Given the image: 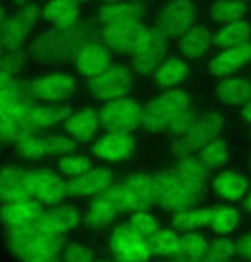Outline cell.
Instances as JSON below:
<instances>
[{
  "instance_id": "obj_1",
  "label": "cell",
  "mask_w": 251,
  "mask_h": 262,
  "mask_svg": "<svg viewBox=\"0 0 251 262\" xmlns=\"http://www.w3.org/2000/svg\"><path fill=\"white\" fill-rule=\"evenodd\" d=\"M90 38H93V29L85 23L69 29L52 28L29 43L28 55L34 62H62L72 58L76 48Z\"/></svg>"
},
{
  "instance_id": "obj_2",
  "label": "cell",
  "mask_w": 251,
  "mask_h": 262,
  "mask_svg": "<svg viewBox=\"0 0 251 262\" xmlns=\"http://www.w3.org/2000/svg\"><path fill=\"white\" fill-rule=\"evenodd\" d=\"M191 108V96L183 90H167L143 106V127L148 132H164L176 117Z\"/></svg>"
},
{
  "instance_id": "obj_3",
  "label": "cell",
  "mask_w": 251,
  "mask_h": 262,
  "mask_svg": "<svg viewBox=\"0 0 251 262\" xmlns=\"http://www.w3.org/2000/svg\"><path fill=\"white\" fill-rule=\"evenodd\" d=\"M224 128V118L220 113H206V115L198 117L191 128L186 134L174 137V142L170 146V151L177 160L193 156L198 152L201 147L206 146L208 142L219 139Z\"/></svg>"
},
{
  "instance_id": "obj_4",
  "label": "cell",
  "mask_w": 251,
  "mask_h": 262,
  "mask_svg": "<svg viewBox=\"0 0 251 262\" xmlns=\"http://www.w3.org/2000/svg\"><path fill=\"white\" fill-rule=\"evenodd\" d=\"M124 211H129V202H127L124 182H119V184H112L109 189L93 197L86 214L83 217V223L88 228L103 230L114 221V217L119 212Z\"/></svg>"
},
{
  "instance_id": "obj_5",
  "label": "cell",
  "mask_w": 251,
  "mask_h": 262,
  "mask_svg": "<svg viewBox=\"0 0 251 262\" xmlns=\"http://www.w3.org/2000/svg\"><path fill=\"white\" fill-rule=\"evenodd\" d=\"M167 47H169V36L159 26L145 28L131 53L132 71L141 76L153 74L155 69L165 60Z\"/></svg>"
},
{
  "instance_id": "obj_6",
  "label": "cell",
  "mask_w": 251,
  "mask_h": 262,
  "mask_svg": "<svg viewBox=\"0 0 251 262\" xmlns=\"http://www.w3.org/2000/svg\"><path fill=\"white\" fill-rule=\"evenodd\" d=\"M157 180V204L169 212H179L193 207L200 197L186 185L176 168H169L155 175Z\"/></svg>"
},
{
  "instance_id": "obj_7",
  "label": "cell",
  "mask_w": 251,
  "mask_h": 262,
  "mask_svg": "<svg viewBox=\"0 0 251 262\" xmlns=\"http://www.w3.org/2000/svg\"><path fill=\"white\" fill-rule=\"evenodd\" d=\"M132 71L124 63H112L98 76L88 81V90L95 98L103 101L126 98L132 90Z\"/></svg>"
},
{
  "instance_id": "obj_8",
  "label": "cell",
  "mask_w": 251,
  "mask_h": 262,
  "mask_svg": "<svg viewBox=\"0 0 251 262\" xmlns=\"http://www.w3.org/2000/svg\"><path fill=\"white\" fill-rule=\"evenodd\" d=\"M16 152L24 160H42L48 156H64L76 149V141L62 134H33L16 142Z\"/></svg>"
},
{
  "instance_id": "obj_9",
  "label": "cell",
  "mask_w": 251,
  "mask_h": 262,
  "mask_svg": "<svg viewBox=\"0 0 251 262\" xmlns=\"http://www.w3.org/2000/svg\"><path fill=\"white\" fill-rule=\"evenodd\" d=\"M100 125L107 130H126L132 132L143 125V106L129 98H117L105 101L98 110Z\"/></svg>"
},
{
  "instance_id": "obj_10",
  "label": "cell",
  "mask_w": 251,
  "mask_h": 262,
  "mask_svg": "<svg viewBox=\"0 0 251 262\" xmlns=\"http://www.w3.org/2000/svg\"><path fill=\"white\" fill-rule=\"evenodd\" d=\"M40 17V9L36 4H26L16 14L6 17L0 26V43L4 50H19L28 39Z\"/></svg>"
},
{
  "instance_id": "obj_11",
  "label": "cell",
  "mask_w": 251,
  "mask_h": 262,
  "mask_svg": "<svg viewBox=\"0 0 251 262\" xmlns=\"http://www.w3.org/2000/svg\"><path fill=\"white\" fill-rule=\"evenodd\" d=\"M109 247L117 262H148L151 255L146 238L136 233L129 223L114 228L109 238Z\"/></svg>"
},
{
  "instance_id": "obj_12",
  "label": "cell",
  "mask_w": 251,
  "mask_h": 262,
  "mask_svg": "<svg viewBox=\"0 0 251 262\" xmlns=\"http://www.w3.org/2000/svg\"><path fill=\"white\" fill-rule=\"evenodd\" d=\"M29 189L33 199L43 206H59L69 195V182L50 168H34L29 170Z\"/></svg>"
},
{
  "instance_id": "obj_13",
  "label": "cell",
  "mask_w": 251,
  "mask_h": 262,
  "mask_svg": "<svg viewBox=\"0 0 251 262\" xmlns=\"http://www.w3.org/2000/svg\"><path fill=\"white\" fill-rule=\"evenodd\" d=\"M34 100L45 103H64L78 91V81L67 72H50L29 82Z\"/></svg>"
},
{
  "instance_id": "obj_14",
  "label": "cell",
  "mask_w": 251,
  "mask_h": 262,
  "mask_svg": "<svg viewBox=\"0 0 251 262\" xmlns=\"http://www.w3.org/2000/svg\"><path fill=\"white\" fill-rule=\"evenodd\" d=\"M72 62L81 76L91 79L112 66V50L103 39L90 38L76 48Z\"/></svg>"
},
{
  "instance_id": "obj_15",
  "label": "cell",
  "mask_w": 251,
  "mask_h": 262,
  "mask_svg": "<svg viewBox=\"0 0 251 262\" xmlns=\"http://www.w3.org/2000/svg\"><path fill=\"white\" fill-rule=\"evenodd\" d=\"M196 9L191 0H169L157 16V26L169 38H179L195 24Z\"/></svg>"
},
{
  "instance_id": "obj_16",
  "label": "cell",
  "mask_w": 251,
  "mask_h": 262,
  "mask_svg": "<svg viewBox=\"0 0 251 262\" xmlns=\"http://www.w3.org/2000/svg\"><path fill=\"white\" fill-rule=\"evenodd\" d=\"M136 139L131 132L126 130H107L105 136L95 141L93 155L102 161L121 163L129 160L134 151Z\"/></svg>"
},
{
  "instance_id": "obj_17",
  "label": "cell",
  "mask_w": 251,
  "mask_h": 262,
  "mask_svg": "<svg viewBox=\"0 0 251 262\" xmlns=\"http://www.w3.org/2000/svg\"><path fill=\"white\" fill-rule=\"evenodd\" d=\"M145 28L146 26L143 23L103 24L102 39L112 52L121 53V55H131Z\"/></svg>"
},
{
  "instance_id": "obj_18",
  "label": "cell",
  "mask_w": 251,
  "mask_h": 262,
  "mask_svg": "<svg viewBox=\"0 0 251 262\" xmlns=\"http://www.w3.org/2000/svg\"><path fill=\"white\" fill-rule=\"evenodd\" d=\"M80 225V212L76 207L64 204V206H52L50 209H45L40 214L33 226L42 233L47 235H64L72 231Z\"/></svg>"
},
{
  "instance_id": "obj_19",
  "label": "cell",
  "mask_w": 251,
  "mask_h": 262,
  "mask_svg": "<svg viewBox=\"0 0 251 262\" xmlns=\"http://www.w3.org/2000/svg\"><path fill=\"white\" fill-rule=\"evenodd\" d=\"M43 204L36 199H21L14 202H6L0 206V220L6 230L28 228L40 217Z\"/></svg>"
},
{
  "instance_id": "obj_20",
  "label": "cell",
  "mask_w": 251,
  "mask_h": 262,
  "mask_svg": "<svg viewBox=\"0 0 251 262\" xmlns=\"http://www.w3.org/2000/svg\"><path fill=\"white\" fill-rule=\"evenodd\" d=\"M129 211H148L157 204V180L155 175L134 173L124 180Z\"/></svg>"
},
{
  "instance_id": "obj_21",
  "label": "cell",
  "mask_w": 251,
  "mask_h": 262,
  "mask_svg": "<svg viewBox=\"0 0 251 262\" xmlns=\"http://www.w3.org/2000/svg\"><path fill=\"white\" fill-rule=\"evenodd\" d=\"M33 199L29 189V171L21 166L0 168V202Z\"/></svg>"
},
{
  "instance_id": "obj_22",
  "label": "cell",
  "mask_w": 251,
  "mask_h": 262,
  "mask_svg": "<svg viewBox=\"0 0 251 262\" xmlns=\"http://www.w3.org/2000/svg\"><path fill=\"white\" fill-rule=\"evenodd\" d=\"M71 113V106L62 105V103H47V105L33 103L26 112V123L31 134H38L45 128L64 123Z\"/></svg>"
},
{
  "instance_id": "obj_23",
  "label": "cell",
  "mask_w": 251,
  "mask_h": 262,
  "mask_svg": "<svg viewBox=\"0 0 251 262\" xmlns=\"http://www.w3.org/2000/svg\"><path fill=\"white\" fill-rule=\"evenodd\" d=\"M114 184V173L107 168H90L80 177H74L69 182V195L76 197H91Z\"/></svg>"
},
{
  "instance_id": "obj_24",
  "label": "cell",
  "mask_w": 251,
  "mask_h": 262,
  "mask_svg": "<svg viewBox=\"0 0 251 262\" xmlns=\"http://www.w3.org/2000/svg\"><path fill=\"white\" fill-rule=\"evenodd\" d=\"M100 118L95 108H81L78 112H72L66 120H64V130L67 136L78 142H88L91 141L100 128Z\"/></svg>"
},
{
  "instance_id": "obj_25",
  "label": "cell",
  "mask_w": 251,
  "mask_h": 262,
  "mask_svg": "<svg viewBox=\"0 0 251 262\" xmlns=\"http://www.w3.org/2000/svg\"><path fill=\"white\" fill-rule=\"evenodd\" d=\"M251 62V43H244L241 47L234 48H225L222 53H219L217 57H214L208 63V69L214 76L225 77L229 74L239 71L241 67H244L246 63Z\"/></svg>"
},
{
  "instance_id": "obj_26",
  "label": "cell",
  "mask_w": 251,
  "mask_h": 262,
  "mask_svg": "<svg viewBox=\"0 0 251 262\" xmlns=\"http://www.w3.org/2000/svg\"><path fill=\"white\" fill-rule=\"evenodd\" d=\"M80 4L72 0H50L42 11L43 19L53 28L69 29L80 23Z\"/></svg>"
},
{
  "instance_id": "obj_27",
  "label": "cell",
  "mask_w": 251,
  "mask_h": 262,
  "mask_svg": "<svg viewBox=\"0 0 251 262\" xmlns=\"http://www.w3.org/2000/svg\"><path fill=\"white\" fill-rule=\"evenodd\" d=\"M211 189L220 199L236 202L244 197L246 190H248V180L239 171L224 170L215 175L214 182H211Z\"/></svg>"
},
{
  "instance_id": "obj_28",
  "label": "cell",
  "mask_w": 251,
  "mask_h": 262,
  "mask_svg": "<svg viewBox=\"0 0 251 262\" xmlns=\"http://www.w3.org/2000/svg\"><path fill=\"white\" fill-rule=\"evenodd\" d=\"M145 17V7L140 2H112L105 4L98 11V21L103 24L119 23H141Z\"/></svg>"
},
{
  "instance_id": "obj_29",
  "label": "cell",
  "mask_w": 251,
  "mask_h": 262,
  "mask_svg": "<svg viewBox=\"0 0 251 262\" xmlns=\"http://www.w3.org/2000/svg\"><path fill=\"white\" fill-rule=\"evenodd\" d=\"M174 168L177 170V173H179L181 179L186 182V185L201 199L205 194V185H206V179H208L210 170L200 161V158L198 156L183 158Z\"/></svg>"
},
{
  "instance_id": "obj_30",
  "label": "cell",
  "mask_w": 251,
  "mask_h": 262,
  "mask_svg": "<svg viewBox=\"0 0 251 262\" xmlns=\"http://www.w3.org/2000/svg\"><path fill=\"white\" fill-rule=\"evenodd\" d=\"M206 250H208V242L203 235L188 231L179 238L176 250L172 252V262H203Z\"/></svg>"
},
{
  "instance_id": "obj_31",
  "label": "cell",
  "mask_w": 251,
  "mask_h": 262,
  "mask_svg": "<svg viewBox=\"0 0 251 262\" xmlns=\"http://www.w3.org/2000/svg\"><path fill=\"white\" fill-rule=\"evenodd\" d=\"M214 38L205 26H191L179 36V52L186 58H200L210 50Z\"/></svg>"
},
{
  "instance_id": "obj_32",
  "label": "cell",
  "mask_w": 251,
  "mask_h": 262,
  "mask_svg": "<svg viewBox=\"0 0 251 262\" xmlns=\"http://www.w3.org/2000/svg\"><path fill=\"white\" fill-rule=\"evenodd\" d=\"M188 76H189L188 63L176 57L164 60L153 72V79H155L157 86L164 88V90H172L177 84L186 81Z\"/></svg>"
},
{
  "instance_id": "obj_33",
  "label": "cell",
  "mask_w": 251,
  "mask_h": 262,
  "mask_svg": "<svg viewBox=\"0 0 251 262\" xmlns=\"http://www.w3.org/2000/svg\"><path fill=\"white\" fill-rule=\"evenodd\" d=\"M217 96L225 105H246L251 100V84L244 79H225L217 86Z\"/></svg>"
},
{
  "instance_id": "obj_34",
  "label": "cell",
  "mask_w": 251,
  "mask_h": 262,
  "mask_svg": "<svg viewBox=\"0 0 251 262\" xmlns=\"http://www.w3.org/2000/svg\"><path fill=\"white\" fill-rule=\"evenodd\" d=\"M249 36H251L249 24L244 21H236V23H229L222 29H219L214 36V43L225 50V48H234L248 43Z\"/></svg>"
},
{
  "instance_id": "obj_35",
  "label": "cell",
  "mask_w": 251,
  "mask_h": 262,
  "mask_svg": "<svg viewBox=\"0 0 251 262\" xmlns=\"http://www.w3.org/2000/svg\"><path fill=\"white\" fill-rule=\"evenodd\" d=\"M210 214L211 209H208V207H189V209L176 212L174 217H172V226L179 231H184V233L195 231L201 226L208 225Z\"/></svg>"
},
{
  "instance_id": "obj_36",
  "label": "cell",
  "mask_w": 251,
  "mask_h": 262,
  "mask_svg": "<svg viewBox=\"0 0 251 262\" xmlns=\"http://www.w3.org/2000/svg\"><path fill=\"white\" fill-rule=\"evenodd\" d=\"M239 220H241L239 211H236L234 207L220 206L211 209L208 226L217 235H227L236 230V226L239 225Z\"/></svg>"
},
{
  "instance_id": "obj_37",
  "label": "cell",
  "mask_w": 251,
  "mask_h": 262,
  "mask_svg": "<svg viewBox=\"0 0 251 262\" xmlns=\"http://www.w3.org/2000/svg\"><path fill=\"white\" fill-rule=\"evenodd\" d=\"M181 236L176 233L174 230L169 228H159L153 235H150L146 238V244H148V249L153 255H164V257H170L172 252L176 250L177 244H179Z\"/></svg>"
},
{
  "instance_id": "obj_38",
  "label": "cell",
  "mask_w": 251,
  "mask_h": 262,
  "mask_svg": "<svg viewBox=\"0 0 251 262\" xmlns=\"http://www.w3.org/2000/svg\"><path fill=\"white\" fill-rule=\"evenodd\" d=\"M244 12H246V6L241 0H217L210 9L211 19L224 24L239 21L244 16Z\"/></svg>"
},
{
  "instance_id": "obj_39",
  "label": "cell",
  "mask_w": 251,
  "mask_h": 262,
  "mask_svg": "<svg viewBox=\"0 0 251 262\" xmlns=\"http://www.w3.org/2000/svg\"><path fill=\"white\" fill-rule=\"evenodd\" d=\"M196 156L208 170H215V168L224 166L225 161L229 160V147L222 139H215L201 147Z\"/></svg>"
},
{
  "instance_id": "obj_40",
  "label": "cell",
  "mask_w": 251,
  "mask_h": 262,
  "mask_svg": "<svg viewBox=\"0 0 251 262\" xmlns=\"http://www.w3.org/2000/svg\"><path fill=\"white\" fill-rule=\"evenodd\" d=\"M91 168V160L86 155H78V152H67L59 158V170L62 171V175L69 177V179H74L80 177L81 173Z\"/></svg>"
},
{
  "instance_id": "obj_41",
  "label": "cell",
  "mask_w": 251,
  "mask_h": 262,
  "mask_svg": "<svg viewBox=\"0 0 251 262\" xmlns=\"http://www.w3.org/2000/svg\"><path fill=\"white\" fill-rule=\"evenodd\" d=\"M29 55L24 50H9L4 52L0 57V72L7 74L11 77H16L17 74H21L28 66Z\"/></svg>"
},
{
  "instance_id": "obj_42",
  "label": "cell",
  "mask_w": 251,
  "mask_h": 262,
  "mask_svg": "<svg viewBox=\"0 0 251 262\" xmlns=\"http://www.w3.org/2000/svg\"><path fill=\"white\" fill-rule=\"evenodd\" d=\"M236 255V244L230 238L220 236L208 244L203 262H229Z\"/></svg>"
},
{
  "instance_id": "obj_43",
  "label": "cell",
  "mask_w": 251,
  "mask_h": 262,
  "mask_svg": "<svg viewBox=\"0 0 251 262\" xmlns=\"http://www.w3.org/2000/svg\"><path fill=\"white\" fill-rule=\"evenodd\" d=\"M129 225L136 233H140L141 236H145V238H148L150 235H153L155 231L160 228V223H159V220H157V216L146 211L132 212L129 217Z\"/></svg>"
},
{
  "instance_id": "obj_44",
  "label": "cell",
  "mask_w": 251,
  "mask_h": 262,
  "mask_svg": "<svg viewBox=\"0 0 251 262\" xmlns=\"http://www.w3.org/2000/svg\"><path fill=\"white\" fill-rule=\"evenodd\" d=\"M62 262H95V250L85 244H69L64 247Z\"/></svg>"
},
{
  "instance_id": "obj_45",
  "label": "cell",
  "mask_w": 251,
  "mask_h": 262,
  "mask_svg": "<svg viewBox=\"0 0 251 262\" xmlns=\"http://www.w3.org/2000/svg\"><path fill=\"white\" fill-rule=\"evenodd\" d=\"M198 112H195V110H191V108H188L186 112L181 113L179 117H176L174 120H172V123L169 125V128H167V132L172 136V137H179V136H183L186 134V132L189 130L191 125L198 120Z\"/></svg>"
},
{
  "instance_id": "obj_46",
  "label": "cell",
  "mask_w": 251,
  "mask_h": 262,
  "mask_svg": "<svg viewBox=\"0 0 251 262\" xmlns=\"http://www.w3.org/2000/svg\"><path fill=\"white\" fill-rule=\"evenodd\" d=\"M236 254H238L241 259L251 262V231L243 235L236 242Z\"/></svg>"
},
{
  "instance_id": "obj_47",
  "label": "cell",
  "mask_w": 251,
  "mask_h": 262,
  "mask_svg": "<svg viewBox=\"0 0 251 262\" xmlns=\"http://www.w3.org/2000/svg\"><path fill=\"white\" fill-rule=\"evenodd\" d=\"M243 118H244L246 122L251 123V100L246 103L244 108H243Z\"/></svg>"
},
{
  "instance_id": "obj_48",
  "label": "cell",
  "mask_w": 251,
  "mask_h": 262,
  "mask_svg": "<svg viewBox=\"0 0 251 262\" xmlns=\"http://www.w3.org/2000/svg\"><path fill=\"white\" fill-rule=\"evenodd\" d=\"M244 209L251 214V190L248 192V195L244 197Z\"/></svg>"
},
{
  "instance_id": "obj_49",
  "label": "cell",
  "mask_w": 251,
  "mask_h": 262,
  "mask_svg": "<svg viewBox=\"0 0 251 262\" xmlns=\"http://www.w3.org/2000/svg\"><path fill=\"white\" fill-rule=\"evenodd\" d=\"M6 17H7V16H6V11H4V7L0 6V26H2V23H4V21H6Z\"/></svg>"
},
{
  "instance_id": "obj_50",
  "label": "cell",
  "mask_w": 251,
  "mask_h": 262,
  "mask_svg": "<svg viewBox=\"0 0 251 262\" xmlns=\"http://www.w3.org/2000/svg\"><path fill=\"white\" fill-rule=\"evenodd\" d=\"M9 79H12V77L7 76V74H4V72H0V84H4L6 81H9Z\"/></svg>"
},
{
  "instance_id": "obj_51",
  "label": "cell",
  "mask_w": 251,
  "mask_h": 262,
  "mask_svg": "<svg viewBox=\"0 0 251 262\" xmlns=\"http://www.w3.org/2000/svg\"><path fill=\"white\" fill-rule=\"evenodd\" d=\"M14 2H16L17 6H26V4H28V0H14Z\"/></svg>"
},
{
  "instance_id": "obj_52",
  "label": "cell",
  "mask_w": 251,
  "mask_h": 262,
  "mask_svg": "<svg viewBox=\"0 0 251 262\" xmlns=\"http://www.w3.org/2000/svg\"><path fill=\"white\" fill-rule=\"evenodd\" d=\"M72 2H76V4H80V6H81V4H86V2H90V0H72Z\"/></svg>"
},
{
  "instance_id": "obj_53",
  "label": "cell",
  "mask_w": 251,
  "mask_h": 262,
  "mask_svg": "<svg viewBox=\"0 0 251 262\" xmlns=\"http://www.w3.org/2000/svg\"><path fill=\"white\" fill-rule=\"evenodd\" d=\"M95 262H117V260H109V259H100V260H95Z\"/></svg>"
},
{
  "instance_id": "obj_54",
  "label": "cell",
  "mask_w": 251,
  "mask_h": 262,
  "mask_svg": "<svg viewBox=\"0 0 251 262\" xmlns=\"http://www.w3.org/2000/svg\"><path fill=\"white\" fill-rule=\"evenodd\" d=\"M105 4H112V2H119V0H103Z\"/></svg>"
},
{
  "instance_id": "obj_55",
  "label": "cell",
  "mask_w": 251,
  "mask_h": 262,
  "mask_svg": "<svg viewBox=\"0 0 251 262\" xmlns=\"http://www.w3.org/2000/svg\"><path fill=\"white\" fill-rule=\"evenodd\" d=\"M4 52H6V50H4V47H2V43H0V57H2V53Z\"/></svg>"
},
{
  "instance_id": "obj_56",
  "label": "cell",
  "mask_w": 251,
  "mask_h": 262,
  "mask_svg": "<svg viewBox=\"0 0 251 262\" xmlns=\"http://www.w3.org/2000/svg\"><path fill=\"white\" fill-rule=\"evenodd\" d=\"M244 2H248V0H244Z\"/></svg>"
},
{
  "instance_id": "obj_57",
  "label": "cell",
  "mask_w": 251,
  "mask_h": 262,
  "mask_svg": "<svg viewBox=\"0 0 251 262\" xmlns=\"http://www.w3.org/2000/svg\"><path fill=\"white\" fill-rule=\"evenodd\" d=\"M136 2H140V0H136Z\"/></svg>"
},
{
  "instance_id": "obj_58",
  "label": "cell",
  "mask_w": 251,
  "mask_h": 262,
  "mask_svg": "<svg viewBox=\"0 0 251 262\" xmlns=\"http://www.w3.org/2000/svg\"><path fill=\"white\" fill-rule=\"evenodd\" d=\"M249 166H251V163H249Z\"/></svg>"
}]
</instances>
